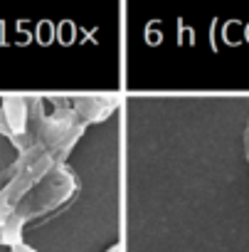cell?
<instances>
[{"label":"cell","mask_w":249,"mask_h":252,"mask_svg":"<svg viewBox=\"0 0 249 252\" xmlns=\"http://www.w3.org/2000/svg\"><path fill=\"white\" fill-rule=\"evenodd\" d=\"M52 114L45 116L35 141L20 151L18 161L0 176V218L8 215L42 178L67 161L79 136L86 131V121L74 111L67 99H52Z\"/></svg>","instance_id":"cell-1"},{"label":"cell","mask_w":249,"mask_h":252,"mask_svg":"<svg viewBox=\"0 0 249 252\" xmlns=\"http://www.w3.org/2000/svg\"><path fill=\"white\" fill-rule=\"evenodd\" d=\"M77 188H79V183H77V176L72 173V168L67 163L57 166L8 215L0 218V245L13 247V245L23 242V227L30 220L42 218V215L57 210L59 205H64L77 193Z\"/></svg>","instance_id":"cell-2"},{"label":"cell","mask_w":249,"mask_h":252,"mask_svg":"<svg viewBox=\"0 0 249 252\" xmlns=\"http://www.w3.org/2000/svg\"><path fill=\"white\" fill-rule=\"evenodd\" d=\"M69 104L86 124H99L116 111L118 94H82V96H69Z\"/></svg>","instance_id":"cell-3"},{"label":"cell","mask_w":249,"mask_h":252,"mask_svg":"<svg viewBox=\"0 0 249 252\" xmlns=\"http://www.w3.org/2000/svg\"><path fill=\"white\" fill-rule=\"evenodd\" d=\"M10 252H37L35 247H30V245H25V242H18V245H13L10 247Z\"/></svg>","instance_id":"cell-4"},{"label":"cell","mask_w":249,"mask_h":252,"mask_svg":"<svg viewBox=\"0 0 249 252\" xmlns=\"http://www.w3.org/2000/svg\"><path fill=\"white\" fill-rule=\"evenodd\" d=\"M244 156H247V166H249V124L244 129Z\"/></svg>","instance_id":"cell-5"}]
</instances>
